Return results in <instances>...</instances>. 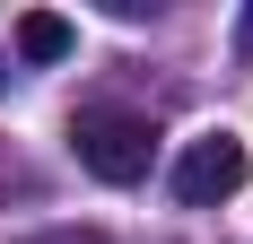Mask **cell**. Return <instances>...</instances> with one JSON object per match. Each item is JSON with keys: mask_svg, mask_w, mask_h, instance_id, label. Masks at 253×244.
<instances>
[{"mask_svg": "<svg viewBox=\"0 0 253 244\" xmlns=\"http://www.w3.org/2000/svg\"><path fill=\"white\" fill-rule=\"evenodd\" d=\"M70 148H79V166L96 174V183H140L157 157V131L140 114H79L70 122Z\"/></svg>", "mask_w": 253, "mask_h": 244, "instance_id": "obj_1", "label": "cell"}, {"mask_svg": "<svg viewBox=\"0 0 253 244\" xmlns=\"http://www.w3.org/2000/svg\"><path fill=\"white\" fill-rule=\"evenodd\" d=\"M245 140L236 131H201V140H183V157H175V201L183 209H218V201H236L245 192Z\"/></svg>", "mask_w": 253, "mask_h": 244, "instance_id": "obj_2", "label": "cell"}, {"mask_svg": "<svg viewBox=\"0 0 253 244\" xmlns=\"http://www.w3.org/2000/svg\"><path fill=\"white\" fill-rule=\"evenodd\" d=\"M9 44H18V61L44 70V61H70V52H79V26L61 18V9H26V18L9 26Z\"/></svg>", "mask_w": 253, "mask_h": 244, "instance_id": "obj_3", "label": "cell"}, {"mask_svg": "<svg viewBox=\"0 0 253 244\" xmlns=\"http://www.w3.org/2000/svg\"><path fill=\"white\" fill-rule=\"evenodd\" d=\"M245 44H253V9H245Z\"/></svg>", "mask_w": 253, "mask_h": 244, "instance_id": "obj_4", "label": "cell"}]
</instances>
